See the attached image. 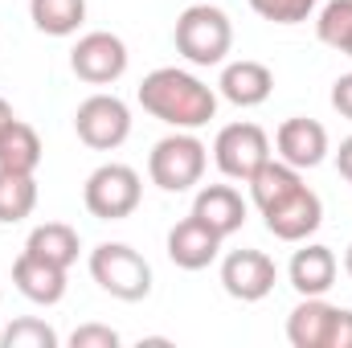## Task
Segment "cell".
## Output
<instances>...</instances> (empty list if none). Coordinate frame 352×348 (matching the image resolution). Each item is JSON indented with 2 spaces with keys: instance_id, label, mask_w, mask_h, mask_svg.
<instances>
[{
  "instance_id": "29",
  "label": "cell",
  "mask_w": 352,
  "mask_h": 348,
  "mask_svg": "<svg viewBox=\"0 0 352 348\" xmlns=\"http://www.w3.org/2000/svg\"><path fill=\"white\" fill-rule=\"evenodd\" d=\"M336 168H340V176L352 184V135L349 140H340V152H336Z\"/></svg>"
},
{
  "instance_id": "8",
  "label": "cell",
  "mask_w": 352,
  "mask_h": 348,
  "mask_svg": "<svg viewBox=\"0 0 352 348\" xmlns=\"http://www.w3.org/2000/svg\"><path fill=\"white\" fill-rule=\"evenodd\" d=\"M70 70L90 83V87H111L127 74V45L115 33L94 29L87 37H78V45L70 50Z\"/></svg>"
},
{
  "instance_id": "3",
  "label": "cell",
  "mask_w": 352,
  "mask_h": 348,
  "mask_svg": "<svg viewBox=\"0 0 352 348\" xmlns=\"http://www.w3.org/2000/svg\"><path fill=\"white\" fill-rule=\"evenodd\" d=\"M90 274H94V283L107 295H115L123 303H140L152 291V266H148V259L140 250L123 246V242L94 246L90 250Z\"/></svg>"
},
{
  "instance_id": "2",
  "label": "cell",
  "mask_w": 352,
  "mask_h": 348,
  "mask_svg": "<svg viewBox=\"0 0 352 348\" xmlns=\"http://www.w3.org/2000/svg\"><path fill=\"white\" fill-rule=\"evenodd\" d=\"M173 41H176V54L184 62L217 66V62H226V54L234 45V25H230V17L213 0H197V4H188L176 17Z\"/></svg>"
},
{
  "instance_id": "10",
  "label": "cell",
  "mask_w": 352,
  "mask_h": 348,
  "mask_svg": "<svg viewBox=\"0 0 352 348\" xmlns=\"http://www.w3.org/2000/svg\"><path fill=\"white\" fill-rule=\"evenodd\" d=\"M266 230L278 238V242H303V238H311L320 226H324V201L303 184V188H295L287 201H278L274 209H266Z\"/></svg>"
},
{
  "instance_id": "9",
  "label": "cell",
  "mask_w": 352,
  "mask_h": 348,
  "mask_svg": "<svg viewBox=\"0 0 352 348\" xmlns=\"http://www.w3.org/2000/svg\"><path fill=\"white\" fill-rule=\"evenodd\" d=\"M274 283H278V266L263 250H230L221 262V287L230 299L258 303L274 291Z\"/></svg>"
},
{
  "instance_id": "11",
  "label": "cell",
  "mask_w": 352,
  "mask_h": 348,
  "mask_svg": "<svg viewBox=\"0 0 352 348\" xmlns=\"http://www.w3.org/2000/svg\"><path fill=\"white\" fill-rule=\"evenodd\" d=\"M274 148H278V160H287L291 168L303 173V168L324 164V156H328V131H324V123L295 115V119H283V127L274 131Z\"/></svg>"
},
{
  "instance_id": "20",
  "label": "cell",
  "mask_w": 352,
  "mask_h": 348,
  "mask_svg": "<svg viewBox=\"0 0 352 348\" xmlns=\"http://www.w3.org/2000/svg\"><path fill=\"white\" fill-rule=\"evenodd\" d=\"M25 250H33V254H41L45 262H58V266H74L78 262V230L74 226H66V221H45V226H37L33 234H29V242H25Z\"/></svg>"
},
{
  "instance_id": "16",
  "label": "cell",
  "mask_w": 352,
  "mask_h": 348,
  "mask_svg": "<svg viewBox=\"0 0 352 348\" xmlns=\"http://www.w3.org/2000/svg\"><path fill=\"white\" fill-rule=\"evenodd\" d=\"M336 270H340V266H336V254H332L328 246H320V242L295 250V259L287 266L291 287H295L299 295H328L332 283H336Z\"/></svg>"
},
{
  "instance_id": "24",
  "label": "cell",
  "mask_w": 352,
  "mask_h": 348,
  "mask_svg": "<svg viewBox=\"0 0 352 348\" xmlns=\"http://www.w3.org/2000/svg\"><path fill=\"white\" fill-rule=\"evenodd\" d=\"M0 345L4 348H58V332L45 324V320H12L4 332H0Z\"/></svg>"
},
{
  "instance_id": "14",
  "label": "cell",
  "mask_w": 352,
  "mask_h": 348,
  "mask_svg": "<svg viewBox=\"0 0 352 348\" xmlns=\"http://www.w3.org/2000/svg\"><path fill=\"white\" fill-rule=\"evenodd\" d=\"M192 217H201L209 230H217L221 238L238 234L246 226V201L234 184H205L192 201Z\"/></svg>"
},
{
  "instance_id": "22",
  "label": "cell",
  "mask_w": 352,
  "mask_h": 348,
  "mask_svg": "<svg viewBox=\"0 0 352 348\" xmlns=\"http://www.w3.org/2000/svg\"><path fill=\"white\" fill-rule=\"evenodd\" d=\"M37 209V180L25 173H4L0 168V221L16 226Z\"/></svg>"
},
{
  "instance_id": "13",
  "label": "cell",
  "mask_w": 352,
  "mask_h": 348,
  "mask_svg": "<svg viewBox=\"0 0 352 348\" xmlns=\"http://www.w3.org/2000/svg\"><path fill=\"white\" fill-rule=\"evenodd\" d=\"M12 283H16V291L29 303L54 307L66 295V266L45 262L41 254H33V250H21V259L12 262Z\"/></svg>"
},
{
  "instance_id": "4",
  "label": "cell",
  "mask_w": 352,
  "mask_h": 348,
  "mask_svg": "<svg viewBox=\"0 0 352 348\" xmlns=\"http://www.w3.org/2000/svg\"><path fill=\"white\" fill-rule=\"evenodd\" d=\"M205 164H209V148H205L192 131H176V135H164V140L152 148V156H148V176H152V184H160L164 193H188L192 184H201Z\"/></svg>"
},
{
  "instance_id": "31",
  "label": "cell",
  "mask_w": 352,
  "mask_h": 348,
  "mask_svg": "<svg viewBox=\"0 0 352 348\" xmlns=\"http://www.w3.org/2000/svg\"><path fill=\"white\" fill-rule=\"evenodd\" d=\"M344 270H349V279H352V246H349V254H344Z\"/></svg>"
},
{
  "instance_id": "18",
  "label": "cell",
  "mask_w": 352,
  "mask_h": 348,
  "mask_svg": "<svg viewBox=\"0 0 352 348\" xmlns=\"http://www.w3.org/2000/svg\"><path fill=\"white\" fill-rule=\"evenodd\" d=\"M0 168L4 173H25V176H33L41 168V135L29 123L12 119L8 131L0 135Z\"/></svg>"
},
{
  "instance_id": "28",
  "label": "cell",
  "mask_w": 352,
  "mask_h": 348,
  "mask_svg": "<svg viewBox=\"0 0 352 348\" xmlns=\"http://www.w3.org/2000/svg\"><path fill=\"white\" fill-rule=\"evenodd\" d=\"M332 107H336L344 119H352V74H340V78L332 83Z\"/></svg>"
},
{
  "instance_id": "7",
  "label": "cell",
  "mask_w": 352,
  "mask_h": 348,
  "mask_svg": "<svg viewBox=\"0 0 352 348\" xmlns=\"http://www.w3.org/2000/svg\"><path fill=\"white\" fill-rule=\"evenodd\" d=\"M213 160L230 180H250L270 160V140L258 123H230L213 140Z\"/></svg>"
},
{
  "instance_id": "27",
  "label": "cell",
  "mask_w": 352,
  "mask_h": 348,
  "mask_svg": "<svg viewBox=\"0 0 352 348\" xmlns=\"http://www.w3.org/2000/svg\"><path fill=\"white\" fill-rule=\"evenodd\" d=\"M324 348H352V312L349 307H336L332 328H328V345Z\"/></svg>"
},
{
  "instance_id": "30",
  "label": "cell",
  "mask_w": 352,
  "mask_h": 348,
  "mask_svg": "<svg viewBox=\"0 0 352 348\" xmlns=\"http://www.w3.org/2000/svg\"><path fill=\"white\" fill-rule=\"evenodd\" d=\"M16 115H12V107H8V98H0V135L8 131V123H12Z\"/></svg>"
},
{
  "instance_id": "25",
  "label": "cell",
  "mask_w": 352,
  "mask_h": 348,
  "mask_svg": "<svg viewBox=\"0 0 352 348\" xmlns=\"http://www.w3.org/2000/svg\"><path fill=\"white\" fill-rule=\"evenodd\" d=\"M250 8L270 25H299L311 17L316 0H250Z\"/></svg>"
},
{
  "instance_id": "6",
  "label": "cell",
  "mask_w": 352,
  "mask_h": 348,
  "mask_svg": "<svg viewBox=\"0 0 352 348\" xmlns=\"http://www.w3.org/2000/svg\"><path fill=\"white\" fill-rule=\"evenodd\" d=\"M74 131L94 152H115L131 135V111L115 94H90L74 111Z\"/></svg>"
},
{
  "instance_id": "5",
  "label": "cell",
  "mask_w": 352,
  "mask_h": 348,
  "mask_svg": "<svg viewBox=\"0 0 352 348\" xmlns=\"http://www.w3.org/2000/svg\"><path fill=\"white\" fill-rule=\"evenodd\" d=\"M140 197H144V184H140V173L131 164H102L87 176V188H82L87 213L98 221L131 217L140 209Z\"/></svg>"
},
{
  "instance_id": "26",
  "label": "cell",
  "mask_w": 352,
  "mask_h": 348,
  "mask_svg": "<svg viewBox=\"0 0 352 348\" xmlns=\"http://www.w3.org/2000/svg\"><path fill=\"white\" fill-rule=\"evenodd\" d=\"M70 348H119V332L107 324H82L70 332Z\"/></svg>"
},
{
  "instance_id": "1",
  "label": "cell",
  "mask_w": 352,
  "mask_h": 348,
  "mask_svg": "<svg viewBox=\"0 0 352 348\" xmlns=\"http://www.w3.org/2000/svg\"><path fill=\"white\" fill-rule=\"evenodd\" d=\"M140 107L176 131H197L217 115V94L188 70L160 66L140 83Z\"/></svg>"
},
{
  "instance_id": "23",
  "label": "cell",
  "mask_w": 352,
  "mask_h": 348,
  "mask_svg": "<svg viewBox=\"0 0 352 348\" xmlns=\"http://www.w3.org/2000/svg\"><path fill=\"white\" fill-rule=\"evenodd\" d=\"M316 37L324 45H332V50L344 54V45H349V37H352V0H328L324 4V12L316 21Z\"/></svg>"
},
{
  "instance_id": "12",
  "label": "cell",
  "mask_w": 352,
  "mask_h": 348,
  "mask_svg": "<svg viewBox=\"0 0 352 348\" xmlns=\"http://www.w3.org/2000/svg\"><path fill=\"white\" fill-rule=\"evenodd\" d=\"M221 234L217 230H209L201 217H184V221H176L173 230H168V259L180 266V270H205L209 262L221 254Z\"/></svg>"
},
{
  "instance_id": "32",
  "label": "cell",
  "mask_w": 352,
  "mask_h": 348,
  "mask_svg": "<svg viewBox=\"0 0 352 348\" xmlns=\"http://www.w3.org/2000/svg\"><path fill=\"white\" fill-rule=\"evenodd\" d=\"M344 54H349V58H352V37H349V45H344Z\"/></svg>"
},
{
  "instance_id": "15",
  "label": "cell",
  "mask_w": 352,
  "mask_h": 348,
  "mask_svg": "<svg viewBox=\"0 0 352 348\" xmlns=\"http://www.w3.org/2000/svg\"><path fill=\"white\" fill-rule=\"evenodd\" d=\"M217 87H221V98L234 102V107H263L270 98V90H274V74L266 70L263 62L242 58V62H230L221 70Z\"/></svg>"
},
{
  "instance_id": "17",
  "label": "cell",
  "mask_w": 352,
  "mask_h": 348,
  "mask_svg": "<svg viewBox=\"0 0 352 348\" xmlns=\"http://www.w3.org/2000/svg\"><path fill=\"white\" fill-rule=\"evenodd\" d=\"M336 307L324 303V295H303V303L287 316V340L295 348H324Z\"/></svg>"
},
{
  "instance_id": "21",
  "label": "cell",
  "mask_w": 352,
  "mask_h": 348,
  "mask_svg": "<svg viewBox=\"0 0 352 348\" xmlns=\"http://www.w3.org/2000/svg\"><path fill=\"white\" fill-rule=\"evenodd\" d=\"M29 17L45 37H70L87 21V0H29Z\"/></svg>"
},
{
  "instance_id": "19",
  "label": "cell",
  "mask_w": 352,
  "mask_h": 348,
  "mask_svg": "<svg viewBox=\"0 0 352 348\" xmlns=\"http://www.w3.org/2000/svg\"><path fill=\"white\" fill-rule=\"evenodd\" d=\"M246 184H250L254 205L266 213V209H274L278 201H287L295 188H303V176H299V168H291L287 160H274V156H270V160H266L263 168L246 180Z\"/></svg>"
}]
</instances>
